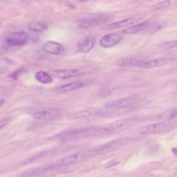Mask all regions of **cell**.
<instances>
[{"label": "cell", "mask_w": 177, "mask_h": 177, "mask_svg": "<svg viewBox=\"0 0 177 177\" xmlns=\"http://www.w3.org/2000/svg\"><path fill=\"white\" fill-rule=\"evenodd\" d=\"M100 113V111L94 109H89L70 114L68 116L70 119H77L91 117Z\"/></svg>", "instance_id": "14"}, {"label": "cell", "mask_w": 177, "mask_h": 177, "mask_svg": "<svg viewBox=\"0 0 177 177\" xmlns=\"http://www.w3.org/2000/svg\"><path fill=\"white\" fill-rule=\"evenodd\" d=\"M115 140L113 141L106 143L102 145H99L90 150L91 152H96L103 151L104 150L108 149L114 145H118V140Z\"/></svg>", "instance_id": "19"}, {"label": "cell", "mask_w": 177, "mask_h": 177, "mask_svg": "<svg viewBox=\"0 0 177 177\" xmlns=\"http://www.w3.org/2000/svg\"><path fill=\"white\" fill-rule=\"evenodd\" d=\"M28 113L31 116L37 119L52 121L59 118L62 112L59 108L45 107L33 109Z\"/></svg>", "instance_id": "2"}, {"label": "cell", "mask_w": 177, "mask_h": 177, "mask_svg": "<svg viewBox=\"0 0 177 177\" xmlns=\"http://www.w3.org/2000/svg\"><path fill=\"white\" fill-rule=\"evenodd\" d=\"M88 156L85 152H78L64 157L56 162L53 167L65 166L78 163Z\"/></svg>", "instance_id": "3"}, {"label": "cell", "mask_w": 177, "mask_h": 177, "mask_svg": "<svg viewBox=\"0 0 177 177\" xmlns=\"http://www.w3.org/2000/svg\"><path fill=\"white\" fill-rule=\"evenodd\" d=\"M177 108L171 109L166 111L161 116L166 119H171L175 117L177 115Z\"/></svg>", "instance_id": "22"}, {"label": "cell", "mask_w": 177, "mask_h": 177, "mask_svg": "<svg viewBox=\"0 0 177 177\" xmlns=\"http://www.w3.org/2000/svg\"><path fill=\"white\" fill-rule=\"evenodd\" d=\"M105 20L101 19H83L79 22V26L81 28L88 29L98 25Z\"/></svg>", "instance_id": "17"}, {"label": "cell", "mask_w": 177, "mask_h": 177, "mask_svg": "<svg viewBox=\"0 0 177 177\" xmlns=\"http://www.w3.org/2000/svg\"><path fill=\"white\" fill-rule=\"evenodd\" d=\"M174 59L172 58H162L145 61L138 67L144 69H151L153 68L163 66L173 61Z\"/></svg>", "instance_id": "11"}, {"label": "cell", "mask_w": 177, "mask_h": 177, "mask_svg": "<svg viewBox=\"0 0 177 177\" xmlns=\"http://www.w3.org/2000/svg\"><path fill=\"white\" fill-rule=\"evenodd\" d=\"M168 126V124L166 123H156L140 128L139 131L143 134H154L163 131Z\"/></svg>", "instance_id": "9"}, {"label": "cell", "mask_w": 177, "mask_h": 177, "mask_svg": "<svg viewBox=\"0 0 177 177\" xmlns=\"http://www.w3.org/2000/svg\"><path fill=\"white\" fill-rule=\"evenodd\" d=\"M8 71V69L7 67H0V74H3Z\"/></svg>", "instance_id": "27"}, {"label": "cell", "mask_w": 177, "mask_h": 177, "mask_svg": "<svg viewBox=\"0 0 177 177\" xmlns=\"http://www.w3.org/2000/svg\"><path fill=\"white\" fill-rule=\"evenodd\" d=\"M159 47L163 49H169L176 47L177 41H169L161 43L159 44Z\"/></svg>", "instance_id": "21"}, {"label": "cell", "mask_w": 177, "mask_h": 177, "mask_svg": "<svg viewBox=\"0 0 177 177\" xmlns=\"http://www.w3.org/2000/svg\"><path fill=\"white\" fill-rule=\"evenodd\" d=\"M43 50L45 52L55 55H61L65 51L64 46L59 43L49 41L43 46Z\"/></svg>", "instance_id": "8"}, {"label": "cell", "mask_w": 177, "mask_h": 177, "mask_svg": "<svg viewBox=\"0 0 177 177\" xmlns=\"http://www.w3.org/2000/svg\"><path fill=\"white\" fill-rule=\"evenodd\" d=\"M28 28L30 30L35 32H40L47 30L48 29L47 25L41 23L31 24L29 26Z\"/></svg>", "instance_id": "20"}, {"label": "cell", "mask_w": 177, "mask_h": 177, "mask_svg": "<svg viewBox=\"0 0 177 177\" xmlns=\"http://www.w3.org/2000/svg\"><path fill=\"white\" fill-rule=\"evenodd\" d=\"M149 21H145L144 22L138 24L131 26L123 30L122 32L124 34H134L141 32L149 27Z\"/></svg>", "instance_id": "15"}, {"label": "cell", "mask_w": 177, "mask_h": 177, "mask_svg": "<svg viewBox=\"0 0 177 177\" xmlns=\"http://www.w3.org/2000/svg\"><path fill=\"white\" fill-rule=\"evenodd\" d=\"M172 152H173V153L174 154H175V155H176V154H177V149H176L173 148L172 149Z\"/></svg>", "instance_id": "29"}, {"label": "cell", "mask_w": 177, "mask_h": 177, "mask_svg": "<svg viewBox=\"0 0 177 177\" xmlns=\"http://www.w3.org/2000/svg\"><path fill=\"white\" fill-rule=\"evenodd\" d=\"M81 1H88V0H81Z\"/></svg>", "instance_id": "30"}, {"label": "cell", "mask_w": 177, "mask_h": 177, "mask_svg": "<svg viewBox=\"0 0 177 177\" xmlns=\"http://www.w3.org/2000/svg\"><path fill=\"white\" fill-rule=\"evenodd\" d=\"M5 102V100L4 99H2V100H0V107L3 105Z\"/></svg>", "instance_id": "28"}, {"label": "cell", "mask_w": 177, "mask_h": 177, "mask_svg": "<svg viewBox=\"0 0 177 177\" xmlns=\"http://www.w3.org/2000/svg\"><path fill=\"white\" fill-rule=\"evenodd\" d=\"M140 19L141 18L138 17L125 19L116 22L107 24L103 26L102 28L105 30H110L126 27L132 25Z\"/></svg>", "instance_id": "12"}, {"label": "cell", "mask_w": 177, "mask_h": 177, "mask_svg": "<svg viewBox=\"0 0 177 177\" xmlns=\"http://www.w3.org/2000/svg\"><path fill=\"white\" fill-rule=\"evenodd\" d=\"M122 39V36L116 34H108L102 38L100 41L101 47L110 48L120 43Z\"/></svg>", "instance_id": "6"}, {"label": "cell", "mask_w": 177, "mask_h": 177, "mask_svg": "<svg viewBox=\"0 0 177 177\" xmlns=\"http://www.w3.org/2000/svg\"><path fill=\"white\" fill-rule=\"evenodd\" d=\"M133 102V99L131 98L121 99L106 103L105 107L108 110H117L132 105Z\"/></svg>", "instance_id": "10"}, {"label": "cell", "mask_w": 177, "mask_h": 177, "mask_svg": "<svg viewBox=\"0 0 177 177\" xmlns=\"http://www.w3.org/2000/svg\"><path fill=\"white\" fill-rule=\"evenodd\" d=\"M35 77L37 80L43 84H50L53 81V79L51 75L43 71H40L36 73Z\"/></svg>", "instance_id": "18"}, {"label": "cell", "mask_w": 177, "mask_h": 177, "mask_svg": "<svg viewBox=\"0 0 177 177\" xmlns=\"http://www.w3.org/2000/svg\"><path fill=\"white\" fill-rule=\"evenodd\" d=\"M12 118L10 117L0 122V130L4 128L8 124L11 120Z\"/></svg>", "instance_id": "25"}, {"label": "cell", "mask_w": 177, "mask_h": 177, "mask_svg": "<svg viewBox=\"0 0 177 177\" xmlns=\"http://www.w3.org/2000/svg\"><path fill=\"white\" fill-rule=\"evenodd\" d=\"M86 71L84 69L52 70L48 72V73L57 78L63 79L80 76L86 73Z\"/></svg>", "instance_id": "4"}, {"label": "cell", "mask_w": 177, "mask_h": 177, "mask_svg": "<svg viewBox=\"0 0 177 177\" xmlns=\"http://www.w3.org/2000/svg\"><path fill=\"white\" fill-rule=\"evenodd\" d=\"M145 61V60L144 57L139 56H132L120 60L117 64L118 66L122 67H138Z\"/></svg>", "instance_id": "7"}, {"label": "cell", "mask_w": 177, "mask_h": 177, "mask_svg": "<svg viewBox=\"0 0 177 177\" xmlns=\"http://www.w3.org/2000/svg\"><path fill=\"white\" fill-rule=\"evenodd\" d=\"M24 71H25V69L24 68L21 67L20 68H19L12 72L10 75L9 77L14 80H17L19 74Z\"/></svg>", "instance_id": "24"}, {"label": "cell", "mask_w": 177, "mask_h": 177, "mask_svg": "<svg viewBox=\"0 0 177 177\" xmlns=\"http://www.w3.org/2000/svg\"><path fill=\"white\" fill-rule=\"evenodd\" d=\"M171 2L169 1H164L156 5L154 7L155 10H159L166 8L170 4Z\"/></svg>", "instance_id": "23"}, {"label": "cell", "mask_w": 177, "mask_h": 177, "mask_svg": "<svg viewBox=\"0 0 177 177\" xmlns=\"http://www.w3.org/2000/svg\"><path fill=\"white\" fill-rule=\"evenodd\" d=\"M29 38L28 34L23 31L9 33L5 38V47L10 51L20 49L27 43Z\"/></svg>", "instance_id": "1"}, {"label": "cell", "mask_w": 177, "mask_h": 177, "mask_svg": "<svg viewBox=\"0 0 177 177\" xmlns=\"http://www.w3.org/2000/svg\"><path fill=\"white\" fill-rule=\"evenodd\" d=\"M95 42V38L93 36H88L79 43L77 47V50L82 53L88 52L93 49Z\"/></svg>", "instance_id": "13"}, {"label": "cell", "mask_w": 177, "mask_h": 177, "mask_svg": "<svg viewBox=\"0 0 177 177\" xmlns=\"http://www.w3.org/2000/svg\"><path fill=\"white\" fill-rule=\"evenodd\" d=\"M127 120H122L116 122L94 127L96 135L108 133L123 127L126 124Z\"/></svg>", "instance_id": "5"}, {"label": "cell", "mask_w": 177, "mask_h": 177, "mask_svg": "<svg viewBox=\"0 0 177 177\" xmlns=\"http://www.w3.org/2000/svg\"><path fill=\"white\" fill-rule=\"evenodd\" d=\"M85 85L84 82L81 81L71 82L60 87L57 89V90L60 93H66L81 88L84 86Z\"/></svg>", "instance_id": "16"}, {"label": "cell", "mask_w": 177, "mask_h": 177, "mask_svg": "<svg viewBox=\"0 0 177 177\" xmlns=\"http://www.w3.org/2000/svg\"><path fill=\"white\" fill-rule=\"evenodd\" d=\"M120 162L118 161H111L109 162L106 164V166L107 168H109L114 166L117 165L119 164Z\"/></svg>", "instance_id": "26"}]
</instances>
